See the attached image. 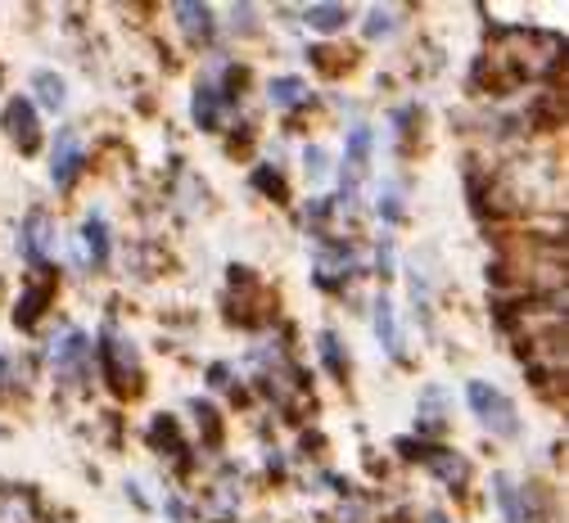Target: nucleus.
Segmentation results:
<instances>
[{
  "label": "nucleus",
  "instance_id": "1",
  "mask_svg": "<svg viewBox=\"0 0 569 523\" xmlns=\"http://www.w3.org/2000/svg\"><path fill=\"white\" fill-rule=\"evenodd\" d=\"M466 398H470V406H475V415L497 433V437H516L520 433V415H516V402L507 398V393H497L492 384H470L466 389Z\"/></svg>",
  "mask_w": 569,
  "mask_h": 523
},
{
  "label": "nucleus",
  "instance_id": "2",
  "mask_svg": "<svg viewBox=\"0 0 569 523\" xmlns=\"http://www.w3.org/2000/svg\"><path fill=\"white\" fill-rule=\"evenodd\" d=\"M96 356H100V370H104V380H109V389L118 393V398H131L140 384H136V356H131V348L127 343H118V334L113 330H104L100 334V348H91Z\"/></svg>",
  "mask_w": 569,
  "mask_h": 523
},
{
  "label": "nucleus",
  "instance_id": "3",
  "mask_svg": "<svg viewBox=\"0 0 569 523\" xmlns=\"http://www.w3.org/2000/svg\"><path fill=\"white\" fill-rule=\"evenodd\" d=\"M54 289H59V275H54V271H37V280L23 289L19 308H14V321H19L23 330H32V325L46 316V308L54 303Z\"/></svg>",
  "mask_w": 569,
  "mask_h": 523
},
{
  "label": "nucleus",
  "instance_id": "4",
  "mask_svg": "<svg viewBox=\"0 0 569 523\" xmlns=\"http://www.w3.org/2000/svg\"><path fill=\"white\" fill-rule=\"evenodd\" d=\"M82 168H87V154H82V140H78V131H59L54 135V185L59 190H68V185H73L78 177H82Z\"/></svg>",
  "mask_w": 569,
  "mask_h": 523
},
{
  "label": "nucleus",
  "instance_id": "5",
  "mask_svg": "<svg viewBox=\"0 0 569 523\" xmlns=\"http://www.w3.org/2000/svg\"><path fill=\"white\" fill-rule=\"evenodd\" d=\"M6 131H10V140L23 149V154H32V149L41 144V127H37V109L19 95V100H10L6 104Z\"/></svg>",
  "mask_w": 569,
  "mask_h": 523
},
{
  "label": "nucleus",
  "instance_id": "6",
  "mask_svg": "<svg viewBox=\"0 0 569 523\" xmlns=\"http://www.w3.org/2000/svg\"><path fill=\"white\" fill-rule=\"evenodd\" d=\"M425 465H430V474H435L439 483H448L452 492H457V487H466V479H470L466 456L448 452V446H430V456H425Z\"/></svg>",
  "mask_w": 569,
  "mask_h": 523
},
{
  "label": "nucleus",
  "instance_id": "7",
  "mask_svg": "<svg viewBox=\"0 0 569 523\" xmlns=\"http://www.w3.org/2000/svg\"><path fill=\"white\" fill-rule=\"evenodd\" d=\"M0 523H37L32 487H0Z\"/></svg>",
  "mask_w": 569,
  "mask_h": 523
},
{
  "label": "nucleus",
  "instance_id": "8",
  "mask_svg": "<svg viewBox=\"0 0 569 523\" xmlns=\"http://www.w3.org/2000/svg\"><path fill=\"white\" fill-rule=\"evenodd\" d=\"M54 361H59V370L63 375H73V380H91V348H87V334H68V343L54 352Z\"/></svg>",
  "mask_w": 569,
  "mask_h": 523
},
{
  "label": "nucleus",
  "instance_id": "9",
  "mask_svg": "<svg viewBox=\"0 0 569 523\" xmlns=\"http://www.w3.org/2000/svg\"><path fill=\"white\" fill-rule=\"evenodd\" d=\"M492 487H497V505H502L507 523H529V487H516L507 474H497Z\"/></svg>",
  "mask_w": 569,
  "mask_h": 523
},
{
  "label": "nucleus",
  "instance_id": "10",
  "mask_svg": "<svg viewBox=\"0 0 569 523\" xmlns=\"http://www.w3.org/2000/svg\"><path fill=\"white\" fill-rule=\"evenodd\" d=\"M172 14H177L181 32H186L194 46L212 37V10H208V6H190V0H181V6H172Z\"/></svg>",
  "mask_w": 569,
  "mask_h": 523
},
{
  "label": "nucleus",
  "instance_id": "11",
  "mask_svg": "<svg viewBox=\"0 0 569 523\" xmlns=\"http://www.w3.org/2000/svg\"><path fill=\"white\" fill-rule=\"evenodd\" d=\"M150 446H159V452H172L181 465H186V442H181V429L172 424V415H159L154 424H150Z\"/></svg>",
  "mask_w": 569,
  "mask_h": 523
},
{
  "label": "nucleus",
  "instance_id": "12",
  "mask_svg": "<svg viewBox=\"0 0 569 523\" xmlns=\"http://www.w3.org/2000/svg\"><path fill=\"white\" fill-rule=\"evenodd\" d=\"M194 122L203 131H218L222 127V95H218V87H199V95H194Z\"/></svg>",
  "mask_w": 569,
  "mask_h": 523
},
{
  "label": "nucleus",
  "instance_id": "13",
  "mask_svg": "<svg viewBox=\"0 0 569 523\" xmlns=\"http://www.w3.org/2000/svg\"><path fill=\"white\" fill-rule=\"evenodd\" d=\"M46 235H50L46 212H28V221H23V253H28L32 262L46 258Z\"/></svg>",
  "mask_w": 569,
  "mask_h": 523
},
{
  "label": "nucleus",
  "instance_id": "14",
  "mask_svg": "<svg viewBox=\"0 0 569 523\" xmlns=\"http://www.w3.org/2000/svg\"><path fill=\"white\" fill-rule=\"evenodd\" d=\"M271 104L276 109H303L308 104V87L299 78H276L271 82Z\"/></svg>",
  "mask_w": 569,
  "mask_h": 523
},
{
  "label": "nucleus",
  "instance_id": "15",
  "mask_svg": "<svg viewBox=\"0 0 569 523\" xmlns=\"http://www.w3.org/2000/svg\"><path fill=\"white\" fill-rule=\"evenodd\" d=\"M303 19H308L317 32H339V28L348 23V10H343V6H308Z\"/></svg>",
  "mask_w": 569,
  "mask_h": 523
},
{
  "label": "nucleus",
  "instance_id": "16",
  "mask_svg": "<svg viewBox=\"0 0 569 523\" xmlns=\"http://www.w3.org/2000/svg\"><path fill=\"white\" fill-rule=\"evenodd\" d=\"M376 334H380V343H385L393 356H402V339H398V325H393V308L385 303V298L376 303Z\"/></svg>",
  "mask_w": 569,
  "mask_h": 523
},
{
  "label": "nucleus",
  "instance_id": "17",
  "mask_svg": "<svg viewBox=\"0 0 569 523\" xmlns=\"http://www.w3.org/2000/svg\"><path fill=\"white\" fill-rule=\"evenodd\" d=\"M32 91H37V95H41V104H46V109H54V113H59V109H63V100H68V95H63V82L54 78V72H46V68L32 78Z\"/></svg>",
  "mask_w": 569,
  "mask_h": 523
},
{
  "label": "nucleus",
  "instance_id": "18",
  "mask_svg": "<svg viewBox=\"0 0 569 523\" xmlns=\"http://www.w3.org/2000/svg\"><path fill=\"white\" fill-rule=\"evenodd\" d=\"M87 249H91V262L96 266L109 262V227H104V217H91L87 221Z\"/></svg>",
  "mask_w": 569,
  "mask_h": 523
},
{
  "label": "nucleus",
  "instance_id": "19",
  "mask_svg": "<svg viewBox=\"0 0 569 523\" xmlns=\"http://www.w3.org/2000/svg\"><path fill=\"white\" fill-rule=\"evenodd\" d=\"M321 361H326V370L335 380H348V361H343V352H339V339L335 334H321Z\"/></svg>",
  "mask_w": 569,
  "mask_h": 523
},
{
  "label": "nucleus",
  "instance_id": "20",
  "mask_svg": "<svg viewBox=\"0 0 569 523\" xmlns=\"http://www.w3.org/2000/svg\"><path fill=\"white\" fill-rule=\"evenodd\" d=\"M253 185H258L267 199H276V203L290 199V190H284V181H280V172H271V168H258V172H253Z\"/></svg>",
  "mask_w": 569,
  "mask_h": 523
},
{
  "label": "nucleus",
  "instance_id": "21",
  "mask_svg": "<svg viewBox=\"0 0 569 523\" xmlns=\"http://www.w3.org/2000/svg\"><path fill=\"white\" fill-rule=\"evenodd\" d=\"M190 411L199 415V429H203V437H208L212 446H218V442H222V420H218V411H212L208 402H194Z\"/></svg>",
  "mask_w": 569,
  "mask_h": 523
},
{
  "label": "nucleus",
  "instance_id": "22",
  "mask_svg": "<svg viewBox=\"0 0 569 523\" xmlns=\"http://www.w3.org/2000/svg\"><path fill=\"white\" fill-rule=\"evenodd\" d=\"M393 19H398V10H371V14H367V37H371V41H376V37H389V32L398 28Z\"/></svg>",
  "mask_w": 569,
  "mask_h": 523
},
{
  "label": "nucleus",
  "instance_id": "23",
  "mask_svg": "<svg viewBox=\"0 0 569 523\" xmlns=\"http://www.w3.org/2000/svg\"><path fill=\"white\" fill-rule=\"evenodd\" d=\"M398 452H402L407 461H420V465H425V456H430V442H425V437H420V442H416V437H398Z\"/></svg>",
  "mask_w": 569,
  "mask_h": 523
},
{
  "label": "nucleus",
  "instance_id": "24",
  "mask_svg": "<svg viewBox=\"0 0 569 523\" xmlns=\"http://www.w3.org/2000/svg\"><path fill=\"white\" fill-rule=\"evenodd\" d=\"M326 149H308V177H326Z\"/></svg>",
  "mask_w": 569,
  "mask_h": 523
},
{
  "label": "nucleus",
  "instance_id": "25",
  "mask_svg": "<svg viewBox=\"0 0 569 523\" xmlns=\"http://www.w3.org/2000/svg\"><path fill=\"white\" fill-rule=\"evenodd\" d=\"M231 19H236V32H253V6H236Z\"/></svg>",
  "mask_w": 569,
  "mask_h": 523
},
{
  "label": "nucleus",
  "instance_id": "26",
  "mask_svg": "<svg viewBox=\"0 0 569 523\" xmlns=\"http://www.w3.org/2000/svg\"><path fill=\"white\" fill-rule=\"evenodd\" d=\"M208 380L222 389V384H227V365H212V370H208Z\"/></svg>",
  "mask_w": 569,
  "mask_h": 523
},
{
  "label": "nucleus",
  "instance_id": "27",
  "mask_svg": "<svg viewBox=\"0 0 569 523\" xmlns=\"http://www.w3.org/2000/svg\"><path fill=\"white\" fill-rule=\"evenodd\" d=\"M6 389H10V361L0 356V393H6Z\"/></svg>",
  "mask_w": 569,
  "mask_h": 523
},
{
  "label": "nucleus",
  "instance_id": "28",
  "mask_svg": "<svg viewBox=\"0 0 569 523\" xmlns=\"http://www.w3.org/2000/svg\"><path fill=\"white\" fill-rule=\"evenodd\" d=\"M425 523H448V519H443V514H430V519H425Z\"/></svg>",
  "mask_w": 569,
  "mask_h": 523
}]
</instances>
